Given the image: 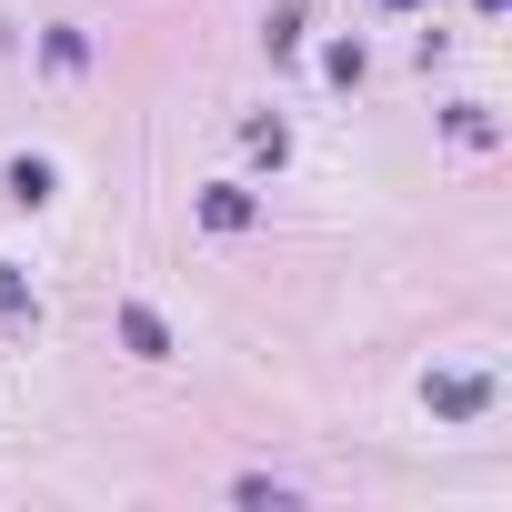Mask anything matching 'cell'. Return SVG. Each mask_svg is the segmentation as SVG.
<instances>
[{
    "label": "cell",
    "instance_id": "3957f363",
    "mask_svg": "<svg viewBox=\"0 0 512 512\" xmlns=\"http://www.w3.org/2000/svg\"><path fill=\"white\" fill-rule=\"evenodd\" d=\"M21 302H31V292H21V272H11V262H0V312H21Z\"/></svg>",
    "mask_w": 512,
    "mask_h": 512
},
{
    "label": "cell",
    "instance_id": "7a4b0ae2",
    "mask_svg": "<svg viewBox=\"0 0 512 512\" xmlns=\"http://www.w3.org/2000/svg\"><path fill=\"white\" fill-rule=\"evenodd\" d=\"M432 402H442V412H482V402H492V392H482V382H472V372H462V382H432Z\"/></svg>",
    "mask_w": 512,
    "mask_h": 512
},
{
    "label": "cell",
    "instance_id": "6da1fadb",
    "mask_svg": "<svg viewBox=\"0 0 512 512\" xmlns=\"http://www.w3.org/2000/svg\"><path fill=\"white\" fill-rule=\"evenodd\" d=\"M121 342H131V352H151V362H161V352H171V332H161V322H151V312H141V302H131V312H121Z\"/></svg>",
    "mask_w": 512,
    "mask_h": 512
}]
</instances>
